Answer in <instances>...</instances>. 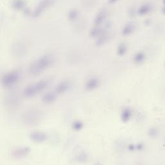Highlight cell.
<instances>
[{
	"mask_svg": "<svg viewBox=\"0 0 165 165\" xmlns=\"http://www.w3.org/2000/svg\"><path fill=\"white\" fill-rule=\"evenodd\" d=\"M29 153V148L27 147H23V148H20L15 150V151L13 152V155L15 157H25Z\"/></svg>",
	"mask_w": 165,
	"mask_h": 165,
	"instance_id": "cell-9",
	"label": "cell"
},
{
	"mask_svg": "<svg viewBox=\"0 0 165 165\" xmlns=\"http://www.w3.org/2000/svg\"><path fill=\"white\" fill-rule=\"evenodd\" d=\"M152 7L149 4H144V5H143L139 8L138 10V14L139 15H145V14H148V13L150 12L151 11Z\"/></svg>",
	"mask_w": 165,
	"mask_h": 165,
	"instance_id": "cell-10",
	"label": "cell"
},
{
	"mask_svg": "<svg viewBox=\"0 0 165 165\" xmlns=\"http://www.w3.org/2000/svg\"><path fill=\"white\" fill-rule=\"evenodd\" d=\"M131 115V110L129 109H125V110L122 111V115H121V118H122V120L125 122H126L130 119Z\"/></svg>",
	"mask_w": 165,
	"mask_h": 165,
	"instance_id": "cell-13",
	"label": "cell"
},
{
	"mask_svg": "<svg viewBox=\"0 0 165 165\" xmlns=\"http://www.w3.org/2000/svg\"><path fill=\"white\" fill-rule=\"evenodd\" d=\"M126 47L125 45L122 44L118 47V54L119 55H123L126 52Z\"/></svg>",
	"mask_w": 165,
	"mask_h": 165,
	"instance_id": "cell-15",
	"label": "cell"
},
{
	"mask_svg": "<svg viewBox=\"0 0 165 165\" xmlns=\"http://www.w3.org/2000/svg\"><path fill=\"white\" fill-rule=\"evenodd\" d=\"M50 0H44L43 1H42L41 4L40 6H38L37 8V10L36 11V15H38L39 13L41 12V11H43V9L46 7V5L49 3V1Z\"/></svg>",
	"mask_w": 165,
	"mask_h": 165,
	"instance_id": "cell-14",
	"label": "cell"
},
{
	"mask_svg": "<svg viewBox=\"0 0 165 165\" xmlns=\"http://www.w3.org/2000/svg\"><path fill=\"white\" fill-rule=\"evenodd\" d=\"M163 3H164V5H165V0H163Z\"/></svg>",
	"mask_w": 165,
	"mask_h": 165,
	"instance_id": "cell-19",
	"label": "cell"
},
{
	"mask_svg": "<svg viewBox=\"0 0 165 165\" xmlns=\"http://www.w3.org/2000/svg\"><path fill=\"white\" fill-rule=\"evenodd\" d=\"M163 14H165V7L163 8Z\"/></svg>",
	"mask_w": 165,
	"mask_h": 165,
	"instance_id": "cell-18",
	"label": "cell"
},
{
	"mask_svg": "<svg viewBox=\"0 0 165 165\" xmlns=\"http://www.w3.org/2000/svg\"><path fill=\"white\" fill-rule=\"evenodd\" d=\"M73 127H74V128L75 130H80L81 128H82L83 127L82 122H80V121H76V122H74V125H73Z\"/></svg>",
	"mask_w": 165,
	"mask_h": 165,
	"instance_id": "cell-16",
	"label": "cell"
},
{
	"mask_svg": "<svg viewBox=\"0 0 165 165\" xmlns=\"http://www.w3.org/2000/svg\"><path fill=\"white\" fill-rule=\"evenodd\" d=\"M30 139L33 142L41 143L44 142L47 139V135L45 133L40 131H36L31 133L30 135Z\"/></svg>",
	"mask_w": 165,
	"mask_h": 165,
	"instance_id": "cell-5",
	"label": "cell"
},
{
	"mask_svg": "<svg viewBox=\"0 0 165 165\" xmlns=\"http://www.w3.org/2000/svg\"><path fill=\"white\" fill-rule=\"evenodd\" d=\"M134 29H135V27H134V25L128 24L123 28V30L122 31V34L125 35V36L130 34L131 33H132L134 32Z\"/></svg>",
	"mask_w": 165,
	"mask_h": 165,
	"instance_id": "cell-11",
	"label": "cell"
},
{
	"mask_svg": "<svg viewBox=\"0 0 165 165\" xmlns=\"http://www.w3.org/2000/svg\"><path fill=\"white\" fill-rule=\"evenodd\" d=\"M71 87V83L68 81H63L59 83L55 87V93L61 94L67 92Z\"/></svg>",
	"mask_w": 165,
	"mask_h": 165,
	"instance_id": "cell-6",
	"label": "cell"
},
{
	"mask_svg": "<svg viewBox=\"0 0 165 165\" xmlns=\"http://www.w3.org/2000/svg\"><path fill=\"white\" fill-rule=\"evenodd\" d=\"M49 81L43 79L37 82L32 83L27 86L23 90V96L27 98H31L40 94L49 85Z\"/></svg>",
	"mask_w": 165,
	"mask_h": 165,
	"instance_id": "cell-2",
	"label": "cell"
},
{
	"mask_svg": "<svg viewBox=\"0 0 165 165\" xmlns=\"http://www.w3.org/2000/svg\"><path fill=\"white\" fill-rule=\"evenodd\" d=\"M52 56L46 55L33 62L29 67V73L32 76H37L43 72L53 63Z\"/></svg>",
	"mask_w": 165,
	"mask_h": 165,
	"instance_id": "cell-1",
	"label": "cell"
},
{
	"mask_svg": "<svg viewBox=\"0 0 165 165\" xmlns=\"http://www.w3.org/2000/svg\"><path fill=\"white\" fill-rule=\"evenodd\" d=\"M20 73L18 71L14 70L9 72L3 76L1 79L3 86L6 88L14 87L19 82L20 79Z\"/></svg>",
	"mask_w": 165,
	"mask_h": 165,
	"instance_id": "cell-3",
	"label": "cell"
},
{
	"mask_svg": "<svg viewBox=\"0 0 165 165\" xmlns=\"http://www.w3.org/2000/svg\"><path fill=\"white\" fill-rule=\"evenodd\" d=\"M144 59H145V55L143 52H141L137 53L134 58V61L138 64L143 63L144 61Z\"/></svg>",
	"mask_w": 165,
	"mask_h": 165,
	"instance_id": "cell-12",
	"label": "cell"
},
{
	"mask_svg": "<svg viewBox=\"0 0 165 165\" xmlns=\"http://www.w3.org/2000/svg\"><path fill=\"white\" fill-rule=\"evenodd\" d=\"M56 96L57 94L55 92L54 93L51 92H49L43 95V97H42V102L45 105L52 104L56 99Z\"/></svg>",
	"mask_w": 165,
	"mask_h": 165,
	"instance_id": "cell-8",
	"label": "cell"
},
{
	"mask_svg": "<svg viewBox=\"0 0 165 165\" xmlns=\"http://www.w3.org/2000/svg\"><path fill=\"white\" fill-rule=\"evenodd\" d=\"M41 115L40 112L37 110H30L25 113L23 116V121L26 125H34L39 122L40 120Z\"/></svg>",
	"mask_w": 165,
	"mask_h": 165,
	"instance_id": "cell-4",
	"label": "cell"
},
{
	"mask_svg": "<svg viewBox=\"0 0 165 165\" xmlns=\"http://www.w3.org/2000/svg\"><path fill=\"white\" fill-rule=\"evenodd\" d=\"M99 84H100V82L98 79L96 77H92L86 82L85 88L86 90H89V91L94 90L99 87Z\"/></svg>",
	"mask_w": 165,
	"mask_h": 165,
	"instance_id": "cell-7",
	"label": "cell"
},
{
	"mask_svg": "<svg viewBox=\"0 0 165 165\" xmlns=\"http://www.w3.org/2000/svg\"><path fill=\"white\" fill-rule=\"evenodd\" d=\"M105 17V13L104 12H101L100 13V14L97 16V18L96 20V23L99 24L103 20V18Z\"/></svg>",
	"mask_w": 165,
	"mask_h": 165,
	"instance_id": "cell-17",
	"label": "cell"
}]
</instances>
